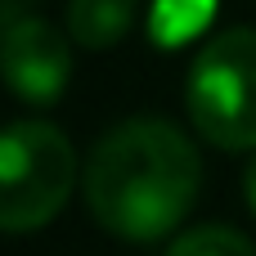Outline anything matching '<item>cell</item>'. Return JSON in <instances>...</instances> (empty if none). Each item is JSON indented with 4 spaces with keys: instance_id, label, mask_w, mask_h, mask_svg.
Segmentation results:
<instances>
[{
    "instance_id": "2",
    "label": "cell",
    "mask_w": 256,
    "mask_h": 256,
    "mask_svg": "<svg viewBox=\"0 0 256 256\" xmlns=\"http://www.w3.org/2000/svg\"><path fill=\"white\" fill-rule=\"evenodd\" d=\"M76 184L72 140L54 122H14L0 130V234L50 225Z\"/></svg>"
},
{
    "instance_id": "7",
    "label": "cell",
    "mask_w": 256,
    "mask_h": 256,
    "mask_svg": "<svg viewBox=\"0 0 256 256\" xmlns=\"http://www.w3.org/2000/svg\"><path fill=\"white\" fill-rule=\"evenodd\" d=\"M166 256H256V248L230 225H194L166 248Z\"/></svg>"
},
{
    "instance_id": "6",
    "label": "cell",
    "mask_w": 256,
    "mask_h": 256,
    "mask_svg": "<svg viewBox=\"0 0 256 256\" xmlns=\"http://www.w3.org/2000/svg\"><path fill=\"white\" fill-rule=\"evenodd\" d=\"M212 18H216V0H153L148 36H153V45L176 50V45L202 36Z\"/></svg>"
},
{
    "instance_id": "3",
    "label": "cell",
    "mask_w": 256,
    "mask_h": 256,
    "mask_svg": "<svg viewBox=\"0 0 256 256\" xmlns=\"http://www.w3.org/2000/svg\"><path fill=\"white\" fill-rule=\"evenodd\" d=\"M184 104L207 144L225 153L256 148V27L220 32L198 50Z\"/></svg>"
},
{
    "instance_id": "1",
    "label": "cell",
    "mask_w": 256,
    "mask_h": 256,
    "mask_svg": "<svg viewBox=\"0 0 256 256\" xmlns=\"http://www.w3.org/2000/svg\"><path fill=\"white\" fill-rule=\"evenodd\" d=\"M198 184L202 158L194 140L162 117H130L112 126L94 140L81 171L90 216L126 243L166 238L198 202Z\"/></svg>"
},
{
    "instance_id": "8",
    "label": "cell",
    "mask_w": 256,
    "mask_h": 256,
    "mask_svg": "<svg viewBox=\"0 0 256 256\" xmlns=\"http://www.w3.org/2000/svg\"><path fill=\"white\" fill-rule=\"evenodd\" d=\"M243 198H248V207L256 212V153H252V162H248V171H243Z\"/></svg>"
},
{
    "instance_id": "4",
    "label": "cell",
    "mask_w": 256,
    "mask_h": 256,
    "mask_svg": "<svg viewBox=\"0 0 256 256\" xmlns=\"http://www.w3.org/2000/svg\"><path fill=\"white\" fill-rule=\"evenodd\" d=\"M68 76H72V54L54 22L14 18L0 32V81L9 86V94L45 108L68 90Z\"/></svg>"
},
{
    "instance_id": "5",
    "label": "cell",
    "mask_w": 256,
    "mask_h": 256,
    "mask_svg": "<svg viewBox=\"0 0 256 256\" xmlns=\"http://www.w3.org/2000/svg\"><path fill=\"white\" fill-rule=\"evenodd\" d=\"M140 0H72L68 4V36L81 50H112L135 27Z\"/></svg>"
}]
</instances>
